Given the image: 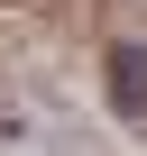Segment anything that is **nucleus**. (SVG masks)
Wrapping results in <instances>:
<instances>
[{
  "label": "nucleus",
  "mask_w": 147,
  "mask_h": 156,
  "mask_svg": "<svg viewBox=\"0 0 147 156\" xmlns=\"http://www.w3.org/2000/svg\"><path fill=\"white\" fill-rule=\"evenodd\" d=\"M110 110H147V46H110Z\"/></svg>",
  "instance_id": "nucleus-1"
}]
</instances>
